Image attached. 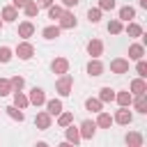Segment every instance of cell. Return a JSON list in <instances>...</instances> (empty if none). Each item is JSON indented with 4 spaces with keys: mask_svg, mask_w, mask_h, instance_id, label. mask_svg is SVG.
<instances>
[{
    "mask_svg": "<svg viewBox=\"0 0 147 147\" xmlns=\"http://www.w3.org/2000/svg\"><path fill=\"white\" fill-rule=\"evenodd\" d=\"M41 34H44V39L53 41V39H57V37H60V25H48V28H44V30H41Z\"/></svg>",
    "mask_w": 147,
    "mask_h": 147,
    "instance_id": "21",
    "label": "cell"
},
{
    "mask_svg": "<svg viewBox=\"0 0 147 147\" xmlns=\"http://www.w3.org/2000/svg\"><path fill=\"white\" fill-rule=\"evenodd\" d=\"M71 87H74V78H71L69 74H62V76L57 78V83H55V92H57L60 96H69V94H71Z\"/></svg>",
    "mask_w": 147,
    "mask_h": 147,
    "instance_id": "1",
    "label": "cell"
},
{
    "mask_svg": "<svg viewBox=\"0 0 147 147\" xmlns=\"http://www.w3.org/2000/svg\"><path fill=\"white\" fill-rule=\"evenodd\" d=\"M64 138H67L69 145H78V142H80V133H78V129L74 126V122L64 126Z\"/></svg>",
    "mask_w": 147,
    "mask_h": 147,
    "instance_id": "8",
    "label": "cell"
},
{
    "mask_svg": "<svg viewBox=\"0 0 147 147\" xmlns=\"http://www.w3.org/2000/svg\"><path fill=\"white\" fill-rule=\"evenodd\" d=\"M129 90H131V94H145V92H147V83H145V78H133L131 85H129Z\"/></svg>",
    "mask_w": 147,
    "mask_h": 147,
    "instance_id": "11",
    "label": "cell"
},
{
    "mask_svg": "<svg viewBox=\"0 0 147 147\" xmlns=\"http://www.w3.org/2000/svg\"><path fill=\"white\" fill-rule=\"evenodd\" d=\"M113 122H117V124H122V126H126V124H131V122H133V113L129 110V106H119V110L115 113V117H113Z\"/></svg>",
    "mask_w": 147,
    "mask_h": 147,
    "instance_id": "2",
    "label": "cell"
},
{
    "mask_svg": "<svg viewBox=\"0 0 147 147\" xmlns=\"http://www.w3.org/2000/svg\"><path fill=\"white\" fill-rule=\"evenodd\" d=\"M140 7H145V9H147V0H140Z\"/></svg>",
    "mask_w": 147,
    "mask_h": 147,
    "instance_id": "42",
    "label": "cell"
},
{
    "mask_svg": "<svg viewBox=\"0 0 147 147\" xmlns=\"http://www.w3.org/2000/svg\"><path fill=\"white\" fill-rule=\"evenodd\" d=\"M78 2H80V0H62V5H64L67 9H69V7H76Z\"/></svg>",
    "mask_w": 147,
    "mask_h": 147,
    "instance_id": "39",
    "label": "cell"
},
{
    "mask_svg": "<svg viewBox=\"0 0 147 147\" xmlns=\"http://www.w3.org/2000/svg\"><path fill=\"white\" fill-rule=\"evenodd\" d=\"M2 23H5V21H2V18H0V28H2Z\"/></svg>",
    "mask_w": 147,
    "mask_h": 147,
    "instance_id": "43",
    "label": "cell"
},
{
    "mask_svg": "<svg viewBox=\"0 0 147 147\" xmlns=\"http://www.w3.org/2000/svg\"><path fill=\"white\" fill-rule=\"evenodd\" d=\"M28 0H11V5L16 7V9H23V5H25Z\"/></svg>",
    "mask_w": 147,
    "mask_h": 147,
    "instance_id": "40",
    "label": "cell"
},
{
    "mask_svg": "<svg viewBox=\"0 0 147 147\" xmlns=\"http://www.w3.org/2000/svg\"><path fill=\"white\" fill-rule=\"evenodd\" d=\"M34 124H37V129H41V131L51 129V115H48V113H37Z\"/></svg>",
    "mask_w": 147,
    "mask_h": 147,
    "instance_id": "14",
    "label": "cell"
},
{
    "mask_svg": "<svg viewBox=\"0 0 147 147\" xmlns=\"http://www.w3.org/2000/svg\"><path fill=\"white\" fill-rule=\"evenodd\" d=\"M46 9H48V18H51V21H57V18L62 16V11H64L60 5H51V7H46Z\"/></svg>",
    "mask_w": 147,
    "mask_h": 147,
    "instance_id": "29",
    "label": "cell"
},
{
    "mask_svg": "<svg viewBox=\"0 0 147 147\" xmlns=\"http://www.w3.org/2000/svg\"><path fill=\"white\" fill-rule=\"evenodd\" d=\"M37 5H39V7H51L53 0H37Z\"/></svg>",
    "mask_w": 147,
    "mask_h": 147,
    "instance_id": "41",
    "label": "cell"
},
{
    "mask_svg": "<svg viewBox=\"0 0 147 147\" xmlns=\"http://www.w3.org/2000/svg\"><path fill=\"white\" fill-rule=\"evenodd\" d=\"M122 30H124V25H122L119 18H113V21L108 23V32H110V34H119Z\"/></svg>",
    "mask_w": 147,
    "mask_h": 147,
    "instance_id": "32",
    "label": "cell"
},
{
    "mask_svg": "<svg viewBox=\"0 0 147 147\" xmlns=\"http://www.w3.org/2000/svg\"><path fill=\"white\" fill-rule=\"evenodd\" d=\"M51 69H53V74L62 76V74L69 71V60H67V57H55V60L51 62Z\"/></svg>",
    "mask_w": 147,
    "mask_h": 147,
    "instance_id": "6",
    "label": "cell"
},
{
    "mask_svg": "<svg viewBox=\"0 0 147 147\" xmlns=\"http://www.w3.org/2000/svg\"><path fill=\"white\" fill-rule=\"evenodd\" d=\"M131 103H133V108H136L138 113H142V115L147 113V96H145V94H136V99H133Z\"/></svg>",
    "mask_w": 147,
    "mask_h": 147,
    "instance_id": "17",
    "label": "cell"
},
{
    "mask_svg": "<svg viewBox=\"0 0 147 147\" xmlns=\"http://www.w3.org/2000/svg\"><path fill=\"white\" fill-rule=\"evenodd\" d=\"M124 32H126L129 37H133V39H136V37H142V28H140L138 23H129V25L124 28Z\"/></svg>",
    "mask_w": 147,
    "mask_h": 147,
    "instance_id": "28",
    "label": "cell"
},
{
    "mask_svg": "<svg viewBox=\"0 0 147 147\" xmlns=\"http://www.w3.org/2000/svg\"><path fill=\"white\" fill-rule=\"evenodd\" d=\"M34 34V25L30 23V21H23V23H18V37H23V39H30Z\"/></svg>",
    "mask_w": 147,
    "mask_h": 147,
    "instance_id": "12",
    "label": "cell"
},
{
    "mask_svg": "<svg viewBox=\"0 0 147 147\" xmlns=\"http://www.w3.org/2000/svg\"><path fill=\"white\" fill-rule=\"evenodd\" d=\"M99 99H101L103 103L115 101V90H110V87H101V90H99Z\"/></svg>",
    "mask_w": 147,
    "mask_h": 147,
    "instance_id": "26",
    "label": "cell"
},
{
    "mask_svg": "<svg viewBox=\"0 0 147 147\" xmlns=\"http://www.w3.org/2000/svg\"><path fill=\"white\" fill-rule=\"evenodd\" d=\"M133 16H136V9H133V7H129V5H126V7H122V9H119V21H131Z\"/></svg>",
    "mask_w": 147,
    "mask_h": 147,
    "instance_id": "31",
    "label": "cell"
},
{
    "mask_svg": "<svg viewBox=\"0 0 147 147\" xmlns=\"http://www.w3.org/2000/svg\"><path fill=\"white\" fill-rule=\"evenodd\" d=\"M57 25H60V30H71V28H76V16L71 14V11H62V16L57 18Z\"/></svg>",
    "mask_w": 147,
    "mask_h": 147,
    "instance_id": "5",
    "label": "cell"
},
{
    "mask_svg": "<svg viewBox=\"0 0 147 147\" xmlns=\"http://www.w3.org/2000/svg\"><path fill=\"white\" fill-rule=\"evenodd\" d=\"M110 124H113V117H110L108 113L99 110V117H96V129H110Z\"/></svg>",
    "mask_w": 147,
    "mask_h": 147,
    "instance_id": "18",
    "label": "cell"
},
{
    "mask_svg": "<svg viewBox=\"0 0 147 147\" xmlns=\"http://www.w3.org/2000/svg\"><path fill=\"white\" fill-rule=\"evenodd\" d=\"M78 133H80V140H92V138H94V133H96V122L85 119V122L80 124Z\"/></svg>",
    "mask_w": 147,
    "mask_h": 147,
    "instance_id": "3",
    "label": "cell"
},
{
    "mask_svg": "<svg viewBox=\"0 0 147 147\" xmlns=\"http://www.w3.org/2000/svg\"><path fill=\"white\" fill-rule=\"evenodd\" d=\"M16 18H18V9H16L14 5H9V7H5V9H2V21L11 23V21H16Z\"/></svg>",
    "mask_w": 147,
    "mask_h": 147,
    "instance_id": "20",
    "label": "cell"
},
{
    "mask_svg": "<svg viewBox=\"0 0 147 147\" xmlns=\"http://www.w3.org/2000/svg\"><path fill=\"white\" fill-rule=\"evenodd\" d=\"M46 113L53 117V115H60L62 113V101L60 99H51V101H46Z\"/></svg>",
    "mask_w": 147,
    "mask_h": 147,
    "instance_id": "15",
    "label": "cell"
},
{
    "mask_svg": "<svg viewBox=\"0 0 147 147\" xmlns=\"http://www.w3.org/2000/svg\"><path fill=\"white\" fill-rule=\"evenodd\" d=\"M14 106H16V108H21V110L30 106V101H28V96H25V94H23L21 90H18V92H14Z\"/></svg>",
    "mask_w": 147,
    "mask_h": 147,
    "instance_id": "23",
    "label": "cell"
},
{
    "mask_svg": "<svg viewBox=\"0 0 147 147\" xmlns=\"http://www.w3.org/2000/svg\"><path fill=\"white\" fill-rule=\"evenodd\" d=\"M110 71L113 74H126L129 71V60L126 57H115L110 62Z\"/></svg>",
    "mask_w": 147,
    "mask_h": 147,
    "instance_id": "9",
    "label": "cell"
},
{
    "mask_svg": "<svg viewBox=\"0 0 147 147\" xmlns=\"http://www.w3.org/2000/svg\"><path fill=\"white\" fill-rule=\"evenodd\" d=\"M85 108H87V110H92V113H99V110L103 108V101H101L99 96H96V99H92V96H90V99L85 101Z\"/></svg>",
    "mask_w": 147,
    "mask_h": 147,
    "instance_id": "27",
    "label": "cell"
},
{
    "mask_svg": "<svg viewBox=\"0 0 147 147\" xmlns=\"http://www.w3.org/2000/svg\"><path fill=\"white\" fill-rule=\"evenodd\" d=\"M2 110H7V115H9L11 119H16V122H23V119H25L23 110H21V108H16V106H7V108H2Z\"/></svg>",
    "mask_w": 147,
    "mask_h": 147,
    "instance_id": "24",
    "label": "cell"
},
{
    "mask_svg": "<svg viewBox=\"0 0 147 147\" xmlns=\"http://www.w3.org/2000/svg\"><path fill=\"white\" fill-rule=\"evenodd\" d=\"M136 62H138V64H136V71H138V76H140V78H145V76H147V62H145L142 57H140V60H136Z\"/></svg>",
    "mask_w": 147,
    "mask_h": 147,
    "instance_id": "36",
    "label": "cell"
},
{
    "mask_svg": "<svg viewBox=\"0 0 147 147\" xmlns=\"http://www.w3.org/2000/svg\"><path fill=\"white\" fill-rule=\"evenodd\" d=\"M87 74H90V76H101V74H103V64H101L99 57H92V60H90V64H87Z\"/></svg>",
    "mask_w": 147,
    "mask_h": 147,
    "instance_id": "13",
    "label": "cell"
},
{
    "mask_svg": "<svg viewBox=\"0 0 147 147\" xmlns=\"http://www.w3.org/2000/svg\"><path fill=\"white\" fill-rule=\"evenodd\" d=\"M87 53H90L92 57H101V55H103V44H101V39H90V41H87Z\"/></svg>",
    "mask_w": 147,
    "mask_h": 147,
    "instance_id": "10",
    "label": "cell"
},
{
    "mask_svg": "<svg viewBox=\"0 0 147 147\" xmlns=\"http://www.w3.org/2000/svg\"><path fill=\"white\" fill-rule=\"evenodd\" d=\"M9 83H11V90H14V92H18V90H23V85H25V80H23V76H14V78H9Z\"/></svg>",
    "mask_w": 147,
    "mask_h": 147,
    "instance_id": "35",
    "label": "cell"
},
{
    "mask_svg": "<svg viewBox=\"0 0 147 147\" xmlns=\"http://www.w3.org/2000/svg\"><path fill=\"white\" fill-rule=\"evenodd\" d=\"M115 101H117L119 106H131V101H133V94H131L129 90H124V92H117V94H115Z\"/></svg>",
    "mask_w": 147,
    "mask_h": 147,
    "instance_id": "22",
    "label": "cell"
},
{
    "mask_svg": "<svg viewBox=\"0 0 147 147\" xmlns=\"http://www.w3.org/2000/svg\"><path fill=\"white\" fill-rule=\"evenodd\" d=\"M23 11H25V16H28V18H34V16L39 14V5H37L34 0H28V2L23 5Z\"/></svg>",
    "mask_w": 147,
    "mask_h": 147,
    "instance_id": "19",
    "label": "cell"
},
{
    "mask_svg": "<svg viewBox=\"0 0 147 147\" xmlns=\"http://www.w3.org/2000/svg\"><path fill=\"white\" fill-rule=\"evenodd\" d=\"M71 122H74V113H60V115H57V124H60L62 129H64L67 124H71Z\"/></svg>",
    "mask_w": 147,
    "mask_h": 147,
    "instance_id": "33",
    "label": "cell"
},
{
    "mask_svg": "<svg viewBox=\"0 0 147 147\" xmlns=\"http://www.w3.org/2000/svg\"><path fill=\"white\" fill-rule=\"evenodd\" d=\"M28 101H30L32 106H44V103H46V94H44V90H41V87H32Z\"/></svg>",
    "mask_w": 147,
    "mask_h": 147,
    "instance_id": "7",
    "label": "cell"
},
{
    "mask_svg": "<svg viewBox=\"0 0 147 147\" xmlns=\"http://www.w3.org/2000/svg\"><path fill=\"white\" fill-rule=\"evenodd\" d=\"M87 21L90 23H99L101 21V9L99 7H90L87 9Z\"/></svg>",
    "mask_w": 147,
    "mask_h": 147,
    "instance_id": "30",
    "label": "cell"
},
{
    "mask_svg": "<svg viewBox=\"0 0 147 147\" xmlns=\"http://www.w3.org/2000/svg\"><path fill=\"white\" fill-rule=\"evenodd\" d=\"M11 60V48L9 46H0V62H9Z\"/></svg>",
    "mask_w": 147,
    "mask_h": 147,
    "instance_id": "37",
    "label": "cell"
},
{
    "mask_svg": "<svg viewBox=\"0 0 147 147\" xmlns=\"http://www.w3.org/2000/svg\"><path fill=\"white\" fill-rule=\"evenodd\" d=\"M14 90H11V83L7 80V78H0V96H7V94H11Z\"/></svg>",
    "mask_w": 147,
    "mask_h": 147,
    "instance_id": "34",
    "label": "cell"
},
{
    "mask_svg": "<svg viewBox=\"0 0 147 147\" xmlns=\"http://www.w3.org/2000/svg\"><path fill=\"white\" fill-rule=\"evenodd\" d=\"M99 9H101V11H110V9H115V0H99Z\"/></svg>",
    "mask_w": 147,
    "mask_h": 147,
    "instance_id": "38",
    "label": "cell"
},
{
    "mask_svg": "<svg viewBox=\"0 0 147 147\" xmlns=\"http://www.w3.org/2000/svg\"><path fill=\"white\" fill-rule=\"evenodd\" d=\"M126 145H129V147H140V145H142V136H140L138 131L126 133Z\"/></svg>",
    "mask_w": 147,
    "mask_h": 147,
    "instance_id": "25",
    "label": "cell"
},
{
    "mask_svg": "<svg viewBox=\"0 0 147 147\" xmlns=\"http://www.w3.org/2000/svg\"><path fill=\"white\" fill-rule=\"evenodd\" d=\"M145 55V46L142 44H131L129 46V60H140Z\"/></svg>",
    "mask_w": 147,
    "mask_h": 147,
    "instance_id": "16",
    "label": "cell"
},
{
    "mask_svg": "<svg viewBox=\"0 0 147 147\" xmlns=\"http://www.w3.org/2000/svg\"><path fill=\"white\" fill-rule=\"evenodd\" d=\"M16 55H18V60H30L32 55H34V46L25 39V41H21L18 46H16V51H14Z\"/></svg>",
    "mask_w": 147,
    "mask_h": 147,
    "instance_id": "4",
    "label": "cell"
}]
</instances>
